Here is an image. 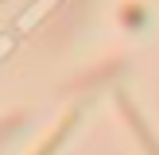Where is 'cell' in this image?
I'll list each match as a JSON object with an SVG mask.
<instances>
[{"mask_svg":"<svg viewBox=\"0 0 159 155\" xmlns=\"http://www.w3.org/2000/svg\"><path fill=\"white\" fill-rule=\"evenodd\" d=\"M120 70H124V58H113V62H105V66H97V70H93V74H85L82 82L74 85V89H93V85H97V82H105V78H116V74H120Z\"/></svg>","mask_w":159,"mask_h":155,"instance_id":"obj_4","label":"cell"},{"mask_svg":"<svg viewBox=\"0 0 159 155\" xmlns=\"http://www.w3.org/2000/svg\"><path fill=\"white\" fill-rule=\"evenodd\" d=\"M23 124H27V113H12L8 120H0V140H8L12 132H20Z\"/></svg>","mask_w":159,"mask_h":155,"instance_id":"obj_5","label":"cell"},{"mask_svg":"<svg viewBox=\"0 0 159 155\" xmlns=\"http://www.w3.org/2000/svg\"><path fill=\"white\" fill-rule=\"evenodd\" d=\"M113 97H116V108H120L124 124H128V128H132V136L140 140V147H144V155H159V136H155L152 128H148V120H144V113L136 108V101H132V97H128L124 89H116Z\"/></svg>","mask_w":159,"mask_h":155,"instance_id":"obj_1","label":"cell"},{"mask_svg":"<svg viewBox=\"0 0 159 155\" xmlns=\"http://www.w3.org/2000/svg\"><path fill=\"white\" fill-rule=\"evenodd\" d=\"M148 4H140V0H128V4H120V23L124 31H144L148 27Z\"/></svg>","mask_w":159,"mask_h":155,"instance_id":"obj_3","label":"cell"},{"mask_svg":"<svg viewBox=\"0 0 159 155\" xmlns=\"http://www.w3.org/2000/svg\"><path fill=\"white\" fill-rule=\"evenodd\" d=\"M78 116H82V105L66 108V113H62V120H58V124L51 128V136H47V140H43V144H39V147H35L31 155H58V151H62V144L70 140V132L78 128Z\"/></svg>","mask_w":159,"mask_h":155,"instance_id":"obj_2","label":"cell"}]
</instances>
